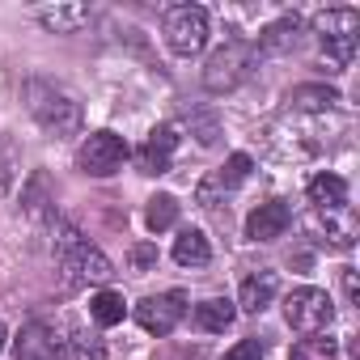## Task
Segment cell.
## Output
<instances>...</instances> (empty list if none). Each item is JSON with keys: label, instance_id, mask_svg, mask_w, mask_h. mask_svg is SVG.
<instances>
[{"label": "cell", "instance_id": "11", "mask_svg": "<svg viewBox=\"0 0 360 360\" xmlns=\"http://www.w3.org/2000/svg\"><path fill=\"white\" fill-rule=\"evenodd\" d=\"M174 148H178V131H174V127H165V123H161V127H153V131H148V140H144V144H140V153H136V157H140V169H144V174H165V169H169Z\"/></svg>", "mask_w": 360, "mask_h": 360}, {"label": "cell", "instance_id": "16", "mask_svg": "<svg viewBox=\"0 0 360 360\" xmlns=\"http://www.w3.org/2000/svg\"><path fill=\"white\" fill-rule=\"evenodd\" d=\"M174 263H183V267H208L212 263V246L200 229H183L174 238Z\"/></svg>", "mask_w": 360, "mask_h": 360}, {"label": "cell", "instance_id": "20", "mask_svg": "<svg viewBox=\"0 0 360 360\" xmlns=\"http://www.w3.org/2000/svg\"><path fill=\"white\" fill-rule=\"evenodd\" d=\"M174 221H178V200H174V195H153L148 208H144V225H148L153 233H161V229H169Z\"/></svg>", "mask_w": 360, "mask_h": 360}, {"label": "cell", "instance_id": "26", "mask_svg": "<svg viewBox=\"0 0 360 360\" xmlns=\"http://www.w3.org/2000/svg\"><path fill=\"white\" fill-rule=\"evenodd\" d=\"M259 352H263V347H259V339H242L225 360H259Z\"/></svg>", "mask_w": 360, "mask_h": 360}, {"label": "cell", "instance_id": "19", "mask_svg": "<svg viewBox=\"0 0 360 360\" xmlns=\"http://www.w3.org/2000/svg\"><path fill=\"white\" fill-rule=\"evenodd\" d=\"M89 314H94V322H98V326H115V322H123L127 305H123V297H119V292L102 288V292L89 301Z\"/></svg>", "mask_w": 360, "mask_h": 360}, {"label": "cell", "instance_id": "17", "mask_svg": "<svg viewBox=\"0 0 360 360\" xmlns=\"http://www.w3.org/2000/svg\"><path fill=\"white\" fill-rule=\"evenodd\" d=\"M288 102H292V110L326 115V110H335V106H339V94H335L330 85H297V89L288 94Z\"/></svg>", "mask_w": 360, "mask_h": 360}, {"label": "cell", "instance_id": "22", "mask_svg": "<svg viewBox=\"0 0 360 360\" xmlns=\"http://www.w3.org/2000/svg\"><path fill=\"white\" fill-rule=\"evenodd\" d=\"M250 169H255V161L246 157V153H233L225 165H221V174H217V183L225 187V191H233V187H242L246 178H250Z\"/></svg>", "mask_w": 360, "mask_h": 360}, {"label": "cell", "instance_id": "13", "mask_svg": "<svg viewBox=\"0 0 360 360\" xmlns=\"http://www.w3.org/2000/svg\"><path fill=\"white\" fill-rule=\"evenodd\" d=\"M309 204L318 212H347V183L339 174H318L309 183Z\"/></svg>", "mask_w": 360, "mask_h": 360}, {"label": "cell", "instance_id": "14", "mask_svg": "<svg viewBox=\"0 0 360 360\" xmlns=\"http://www.w3.org/2000/svg\"><path fill=\"white\" fill-rule=\"evenodd\" d=\"M276 288H280V280H276V271H259V276H250V280H242V292H238V305L246 309V314H263L271 301H276Z\"/></svg>", "mask_w": 360, "mask_h": 360}, {"label": "cell", "instance_id": "5", "mask_svg": "<svg viewBox=\"0 0 360 360\" xmlns=\"http://www.w3.org/2000/svg\"><path fill=\"white\" fill-rule=\"evenodd\" d=\"M250 68H255V47H246L242 39H229L221 51L208 56L204 85H208L212 94H229V89H238V85L250 77Z\"/></svg>", "mask_w": 360, "mask_h": 360}, {"label": "cell", "instance_id": "21", "mask_svg": "<svg viewBox=\"0 0 360 360\" xmlns=\"http://www.w3.org/2000/svg\"><path fill=\"white\" fill-rule=\"evenodd\" d=\"M335 356H339V347H335L330 335H305V339L288 352V360H335Z\"/></svg>", "mask_w": 360, "mask_h": 360}, {"label": "cell", "instance_id": "28", "mask_svg": "<svg viewBox=\"0 0 360 360\" xmlns=\"http://www.w3.org/2000/svg\"><path fill=\"white\" fill-rule=\"evenodd\" d=\"M5 339H9V330H5V322H0V352H5Z\"/></svg>", "mask_w": 360, "mask_h": 360}, {"label": "cell", "instance_id": "3", "mask_svg": "<svg viewBox=\"0 0 360 360\" xmlns=\"http://www.w3.org/2000/svg\"><path fill=\"white\" fill-rule=\"evenodd\" d=\"M314 34L322 43V56L335 68H347L356 60V43H360V13L356 9H326L314 18Z\"/></svg>", "mask_w": 360, "mask_h": 360}, {"label": "cell", "instance_id": "25", "mask_svg": "<svg viewBox=\"0 0 360 360\" xmlns=\"http://www.w3.org/2000/svg\"><path fill=\"white\" fill-rule=\"evenodd\" d=\"M153 263H157V246H148V242L131 246V267H136V271H144V267H153Z\"/></svg>", "mask_w": 360, "mask_h": 360}, {"label": "cell", "instance_id": "15", "mask_svg": "<svg viewBox=\"0 0 360 360\" xmlns=\"http://www.w3.org/2000/svg\"><path fill=\"white\" fill-rule=\"evenodd\" d=\"M39 22L51 34H77L89 22V5H47V9H39Z\"/></svg>", "mask_w": 360, "mask_h": 360}, {"label": "cell", "instance_id": "27", "mask_svg": "<svg viewBox=\"0 0 360 360\" xmlns=\"http://www.w3.org/2000/svg\"><path fill=\"white\" fill-rule=\"evenodd\" d=\"M343 292L347 301H356V271H343Z\"/></svg>", "mask_w": 360, "mask_h": 360}, {"label": "cell", "instance_id": "4", "mask_svg": "<svg viewBox=\"0 0 360 360\" xmlns=\"http://www.w3.org/2000/svg\"><path fill=\"white\" fill-rule=\"evenodd\" d=\"M284 318L297 335H326L330 330V318H335V301L322 292V288H292L284 297Z\"/></svg>", "mask_w": 360, "mask_h": 360}, {"label": "cell", "instance_id": "23", "mask_svg": "<svg viewBox=\"0 0 360 360\" xmlns=\"http://www.w3.org/2000/svg\"><path fill=\"white\" fill-rule=\"evenodd\" d=\"M64 352H68V360H102V356H106L102 339H89V335H81V330L64 343Z\"/></svg>", "mask_w": 360, "mask_h": 360}, {"label": "cell", "instance_id": "7", "mask_svg": "<svg viewBox=\"0 0 360 360\" xmlns=\"http://www.w3.org/2000/svg\"><path fill=\"white\" fill-rule=\"evenodd\" d=\"M127 157H131V148H127L123 136H115V131H94V136L81 144L77 165H81L85 174H94V178H110L115 169H123Z\"/></svg>", "mask_w": 360, "mask_h": 360}, {"label": "cell", "instance_id": "1", "mask_svg": "<svg viewBox=\"0 0 360 360\" xmlns=\"http://www.w3.org/2000/svg\"><path fill=\"white\" fill-rule=\"evenodd\" d=\"M51 250H56V263H60V271L68 276V284H106V280L115 276L110 259H106L89 238H81L68 221H56V242H51Z\"/></svg>", "mask_w": 360, "mask_h": 360}, {"label": "cell", "instance_id": "6", "mask_svg": "<svg viewBox=\"0 0 360 360\" xmlns=\"http://www.w3.org/2000/svg\"><path fill=\"white\" fill-rule=\"evenodd\" d=\"M165 43L174 56H200L208 43V13L200 5H178L165 18Z\"/></svg>", "mask_w": 360, "mask_h": 360}, {"label": "cell", "instance_id": "24", "mask_svg": "<svg viewBox=\"0 0 360 360\" xmlns=\"http://www.w3.org/2000/svg\"><path fill=\"white\" fill-rule=\"evenodd\" d=\"M191 123H195V136H200V144H204V148H212V144H217V136H221L217 119H212V115H195Z\"/></svg>", "mask_w": 360, "mask_h": 360}, {"label": "cell", "instance_id": "9", "mask_svg": "<svg viewBox=\"0 0 360 360\" xmlns=\"http://www.w3.org/2000/svg\"><path fill=\"white\" fill-rule=\"evenodd\" d=\"M60 352H64V339H60L56 326L43 322V318L26 322V326L18 330V339H13V356H18V360H56Z\"/></svg>", "mask_w": 360, "mask_h": 360}, {"label": "cell", "instance_id": "18", "mask_svg": "<svg viewBox=\"0 0 360 360\" xmlns=\"http://www.w3.org/2000/svg\"><path fill=\"white\" fill-rule=\"evenodd\" d=\"M233 318H238V309H233V301H225V297H212V301H200V305H195V322H200V330L221 335V330L233 326Z\"/></svg>", "mask_w": 360, "mask_h": 360}, {"label": "cell", "instance_id": "8", "mask_svg": "<svg viewBox=\"0 0 360 360\" xmlns=\"http://www.w3.org/2000/svg\"><path fill=\"white\" fill-rule=\"evenodd\" d=\"M187 314V297L183 292H161V297H144L136 305V322L148 330V335H169Z\"/></svg>", "mask_w": 360, "mask_h": 360}, {"label": "cell", "instance_id": "2", "mask_svg": "<svg viewBox=\"0 0 360 360\" xmlns=\"http://www.w3.org/2000/svg\"><path fill=\"white\" fill-rule=\"evenodd\" d=\"M26 94H30V110L47 136H77L81 131V102L77 98H68L64 89H56L47 81H30Z\"/></svg>", "mask_w": 360, "mask_h": 360}, {"label": "cell", "instance_id": "10", "mask_svg": "<svg viewBox=\"0 0 360 360\" xmlns=\"http://www.w3.org/2000/svg\"><path fill=\"white\" fill-rule=\"evenodd\" d=\"M288 221H292V212H288L284 200L259 204V208L246 217V238H250V242H276V238H284Z\"/></svg>", "mask_w": 360, "mask_h": 360}, {"label": "cell", "instance_id": "12", "mask_svg": "<svg viewBox=\"0 0 360 360\" xmlns=\"http://www.w3.org/2000/svg\"><path fill=\"white\" fill-rule=\"evenodd\" d=\"M301 34H305L301 18H297V13H284L280 22H271V26L259 34V51H263V56H288V51L301 47Z\"/></svg>", "mask_w": 360, "mask_h": 360}]
</instances>
